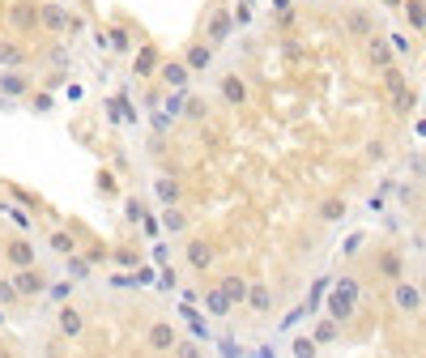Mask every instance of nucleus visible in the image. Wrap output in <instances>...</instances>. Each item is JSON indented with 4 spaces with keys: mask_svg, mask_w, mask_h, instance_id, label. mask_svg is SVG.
I'll list each match as a JSON object with an SVG mask.
<instances>
[{
    "mask_svg": "<svg viewBox=\"0 0 426 358\" xmlns=\"http://www.w3.org/2000/svg\"><path fill=\"white\" fill-rule=\"evenodd\" d=\"M426 303V295L418 290V286H410V282H397V307L401 312H418Z\"/></svg>",
    "mask_w": 426,
    "mask_h": 358,
    "instance_id": "nucleus-1",
    "label": "nucleus"
},
{
    "mask_svg": "<svg viewBox=\"0 0 426 358\" xmlns=\"http://www.w3.org/2000/svg\"><path fill=\"white\" fill-rule=\"evenodd\" d=\"M371 60H376L380 68H388V47H384V43H371Z\"/></svg>",
    "mask_w": 426,
    "mask_h": 358,
    "instance_id": "nucleus-2",
    "label": "nucleus"
}]
</instances>
